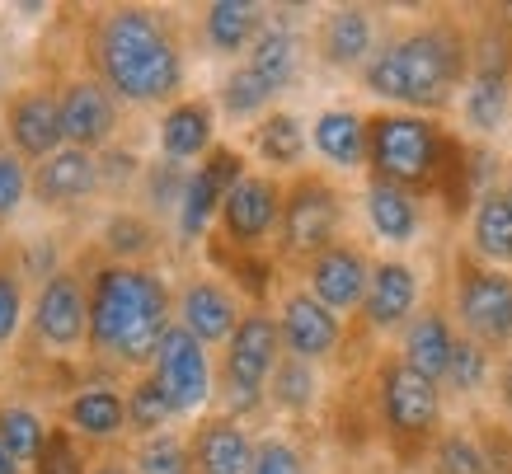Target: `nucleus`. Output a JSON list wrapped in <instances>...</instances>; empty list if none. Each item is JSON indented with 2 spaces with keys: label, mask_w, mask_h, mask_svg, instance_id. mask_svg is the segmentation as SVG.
Returning a JSON list of instances; mask_svg holds the SVG:
<instances>
[{
  "label": "nucleus",
  "mask_w": 512,
  "mask_h": 474,
  "mask_svg": "<svg viewBox=\"0 0 512 474\" xmlns=\"http://www.w3.org/2000/svg\"><path fill=\"white\" fill-rule=\"evenodd\" d=\"M466 254H475L489 268L512 273V198L503 188H489L475 198L466 216Z\"/></svg>",
  "instance_id": "a878e982"
},
{
  "label": "nucleus",
  "mask_w": 512,
  "mask_h": 474,
  "mask_svg": "<svg viewBox=\"0 0 512 474\" xmlns=\"http://www.w3.org/2000/svg\"><path fill=\"white\" fill-rule=\"evenodd\" d=\"M156 221L146 212H113L104 221V249L113 254V263H137L156 249Z\"/></svg>",
  "instance_id": "4c0bfd02"
},
{
  "label": "nucleus",
  "mask_w": 512,
  "mask_h": 474,
  "mask_svg": "<svg viewBox=\"0 0 512 474\" xmlns=\"http://www.w3.org/2000/svg\"><path fill=\"white\" fill-rule=\"evenodd\" d=\"M245 62L268 80L273 94L292 90L296 76H301V33H296L292 24H282L278 10H268V24H264V33L254 38Z\"/></svg>",
  "instance_id": "c85d7f7f"
},
{
  "label": "nucleus",
  "mask_w": 512,
  "mask_h": 474,
  "mask_svg": "<svg viewBox=\"0 0 512 474\" xmlns=\"http://www.w3.org/2000/svg\"><path fill=\"white\" fill-rule=\"evenodd\" d=\"M24 470V465H19L15 456H10V451H5V446H0V474H19Z\"/></svg>",
  "instance_id": "09e8293b"
},
{
  "label": "nucleus",
  "mask_w": 512,
  "mask_h": 474,
  "mask_svg": "<svg viewBox=\"0 0 512 474\" xmlns=\"http://www.w3.org/2000/svg\"><path fill=\"white\" fill-rule=\"evenodd\" d=\"M184 184L188 174L170 160H160V165L146 169V198H151V212L156 216H179V202H184Z\"/></svg>",
  "instance_id": "79ce46f5"
},
{
  "label": "nucleus",
  "mask_w": 512,
  "mask_h": 474,
  "mask_svg": "<svg viewBox=\"0 0 512 474\" xmlns=\"http://www.w3.org/2000/svg\"><path fill=\"white\" fill-rule=\"evenodd\" d=\"M62 418L66 428H76L80 437L109 446L127 428V390H118V385H85V390H76L66 399Z\"/></svg>",
  "instance_id": "cd10ccee"
},
{
  "label": "nucleus",
  "mask_w": 512,
  "mask_h": 474,
  "mask_svg": "<svg viewBox=\"0 0 512 474\" xmlns=\"http://www.w3.org/2000/svg\"><path fill=\"white\" fill-rule=\"evenodd\" d=\"M273 99H278V94L268 90V80L249 62H235L231 71L221 76L217 104L231 123H259V118H268V113H273Z\"/></svg>",
  "instance_id": "2f4dec72"
},
{
  "label": "nucleus",
  "mask_w": 512,
  "mask_h": 474,
  "mask_svg": "<svg viewBox=\"0 0 512 474\" xmlns=\"http://www.w3.org/2000/svg\"><path fill=\"white\" fill-rule=\"evenodd\" d=\"M498 188H503V193H508V198H512V160H508V165H503V179H498Z\"/></svg>",
  "instance_id": "8fccbe9b"
},
{
  "label": "nucleus",
  "mask_w": 512,
  "mask_h": 474,
  "mask_svg": "<svg viewBox=\"0 0 512 474\" xmlns=\"http://www.w3.org/2000/svg\"><path fill=\"white\" fill-rule=\"evenodd\" d=\"M245 174H249V160H245V151H235V146H217L202 165L188 169L184 202H179V216H174L184 245L212 235V226H217V216H221V202L231 198V188L240 184Z\"/></svg>",
  "instance_id": "9d476101"
},
{
  "label": "nucleus",
  "mask_w": 512,
  "mask_h": 474,
  "mask_svg": "<svg viewBox=\"0 0 512 474\" xmlns=\"http://www.w3.org/2000/svg\"><path fill=\"white\" fill-rule=\"evenodd\" d=\"M151 376H156L160 390L170 395L179 418H184V413H202L217 399V362H212V348H202L184 324H170V334H165L156 362H151Z\"/></svg>",
  "instance_id": "1a4fd4ad"
},
{
  "label": "nucleus",
  "mask_w": 512,
  "mask_h": 474,
  "mask_svg": "<svg viewBox=\"0 0 512 474\" xmlns=\"http://www.w3.org/2000/svg\"><path fill=\"white\" fill-rule=\"evenodd\" d=\"M174 324L170 282L141 263H104L90 273V352L113 367L151 371Z\"/></svg>",
  "instance_id": "f03ea898"
},
{
  "label": "nucleus",
  "mask_w": 512,
  "mask_h": 474,
  "mask_svg": "<svg viewBox=\"0 0 512 474\" xmlns=\"http://www.w3.org/2000/svg\"><path fill=\"white\" fill-rule=\"evenodd\" d=\"M249 151L259 155L268 169H301L306 151H311V132L296 118L292 108H273L268 118L249 127Z\"/></svg>",
  "instance_id": "c756f323"
},
{
  "label": "nucleus",
  "mask_w": 512,
  "mask_h": 474,
  "mask_svg": "<svg viewBox=\"0 0 512 474\" xmlns=\"http://www.w3.org/2000/svg\"><path fill=\"white\" fill-rule=\"evenodd\" d=\"M94 66L123 104L170 108L184 94V47L174 38L170 19L146 5L104 10L94 29Z\"/></svg>",
  "instance_id": "7ed1b4c3"
},
{
  "label": "nucleus",
  "mask_w": 512,
  "mask_h": 474,
  "mask_svg": "<svg viewBox=\"0 0 512 474\" xmlns=\"http://www.w3.org/2000/svg\"><path fill=\"white\" fill-rule=\"evenodd\" d=\"M343 221H348V198L343 188L325 174H296L287 179V198H282V226H278V249L273 259L282 268H306L315 254H325L329 245L343 240Z\"/></svg>",
  "instance_id": "0eeeda50"
},
{
  "label": "nucleus",
  "mask_w": 512,
  "mask_h": 474,
  "mask_svg": "<svg viewBox=\"0 0 512 474\" xmlns=\"http://www.w3.org/2000/svg\"><path fill=\"white\" fill-rule=\"evenodd\" d=\"M29 193H33L29 160L0 146V226H5V221H15V212L24 207V198H29Z\"/></svg>",
  "instance_id": "a19ab883"
},
{
  "label": "nucleus",
  "mask_w": 512,
  "mask_h": 474,
  "mask_svg": "<svg viewBox=\"0 0 512 474\" xmlns=\"http://www.w3.org/2000/svg\"><path fill=\"white\" fill-rule=\"evenodd\" d=\"M423 470L428 474H489L484 470V446H480V437H475V428H470V423L442 428V437H437L428 460H423Z\"/></svg>",
  "instance_id": "f704fd0d"
},
{
  "label": "nucleus",
  "mask_w": 512,
  "mask_h": 474,
  "mask_svg": "<svg viewBox=\"0 0 512 474\" xmlns=\"http://www.w3.org/2000/svg\"><path fill=\"white\" fill-rule=\"evenodd\" d=\"M470 428L484 446V470L489 474H512V423L498 413H480L470 418Z\"/></svg>",
  "instance_id": "ea45409f"
},
{
  "label": "nucleus",
  "mask_w": 512,
  "mask_h": 474,
  "mask_svg": "<svg viewBox=\"0 0 512 474\" xmlns=\"http://www.w3.org/2000/svg\"><path fill=\"white\" fill-rule=\"evenodd\" d=\"M188 451H193V474H254L259 437L231 413H202L188 432Z\"/></svg>",
  "instance_id": "a211bd4d"
},
{
  "label": "nucleus",
  "mask_w": 512,
  "mask_h": 474,
  "mask_svg": "<svg viewBox=\"0 0 512 474\" xmlns=\"http://www.w3.org/2000/svg\"><path fill=\"white\" fill-rule=\"evenodd\" d=\"M207 249H212V263L221 268V277L245 291L254 310H264V301L273 296V282H278V259H268L264 249H235L221 235H207Z\"/></svg>",
  "instance_id": "7c9ffc66"
},
{
  "label": "nucleus",
  "mask_w": 512,
  "mask_h": 474,
  "mask_svg": "<svg viewBox=\"0 0 512 474\" xmlns=\"http://www.w3.org/2000/svg\"><path fill=\"white\" fill-rule=\"evenodd\" d=\"M160 160L170 165H202L207 155L217 151V108L207 99H179L165 108L160 118Z\"/></svg>",
  "instance_id": "412c9836"
},
{
  "label": "nucleus",
  "mask_w": 512,
  "mask_h": 474,
  "mask_svg": "<svg viewBox=\"0 0 512 474\" xmlns=\"http://www.w3.org/2000/svg\"><path fill=\"white\" fill-rule=\"evenodd\" d=\"M99 188H104L99 155L76 151V146H66L52 160L33 165V198L43 207H76V202H90Z\"/></svg>",
  "instance_id": "4be33fe9"
},
{
  "label": "nucleus",
  "mask_w": 512,
  "mask_h": 474,
  "mask_svg": "<svg viewBox=\"0 0 512 474\" xmlns=\"http://www.w3.org/2000/svg\"><path fill=\"white\" fill-rule=\"evenodd\" d=\"M470 80V29L456 19H428L404 33H390L376 57L362 66V90L386 108L437 118L461 104Z\"/></svg>",
  "instance_id": "f257e3e1"
},
{
  "label": "nucleus",
  "mask_w": 512,
  "mask_h": 474,
  "mask_svg": "<svg viewBox=\"0 0 512 474\" xmlns=\"http://www.w3.org/2000/svg\"><path fill=\"white\" fill-rule=\"evenodd\" d=\"M33 474H90V465H85V456H80V446H76L71 432L52 428L47 432L43 456H38V465H33Z\"/></svg>",
  "instance_id": "37998d69"
},
{
  "label": "nucleus",
  "mask_w": 512,
  "mask_h": 474,
  "mask_svg": "<svg viewBox=\"0 0 512 474\" xmlns=\"http://www.w3.org/2000/svg\"><path fill=\"white\" fill-rule=\"evenodd\" d=\"M451 320L456 334L489 348L494 357L512 352V273L489 268L475 254H451Z\"/></svg>",
  "instance_id": "6e6552de"
},
{
  "label": "nucleus",
  "mask_w": 512,
  "mask_h": 474,
  "mask_svg": "<svg viewBox=\"0 0 512 474\" xmlns=\"http://www.w3.org/2000/svg\"><path fill=\"white\" fill-rule=\"evenodd\" d=\"M376 15L367 5H334L325 19L315 24V57L329 71H357L376 57Z\"/></svg>",
  "instance_id": "aec40b11"
},
{
  "label": "nucleus",
  "mask_w": 512,
  "mask_h": 474,
  "mask_svg": "<svg viewBox=\"0 0 512 474\" xmlns=\"http://www.w3.org/2000/svg\"><path fill=\"white\" fill-rule=\"evenodd\" d=\"M254 474H306V456H301V446L287 442V437H259Z\"/></svg>",
  "instance_id": "a18cd8bd"
},
{
  "label": "nucleus",
  "mask_w": 512,
  "mask_h": 474,
  "mask_svg": "<svg viewBox=\"0 0 512 474\" xmlns=\"http://www.w3.org/2000/svg\"><path fill=\"white\" fill-rule=\"evenodd\" d=\"M132 474H193V451L179 432H156L132 446Z\"/></svg>",
  "instance_id": "58836bf2"
},
{
  "label": "nucleus",
  "mask_w": 512,
  "mask_h": 474,
  "mask_svg": "<svg viewBox=\"0 0 512 474\" xmlns=\"http://www.w3.org/2000/svg\"><path fill=\"white\" fill-rule=\"evenodd\" d=\"M456 320H451L442 306H423L414 320L404 324L400 334V357L409 362L414 371H423L428 381H447V367H451V352H456Z\"/></svg>",
  "instance_id": "5701e85b"
},
{
  "label": "nucleus",
  "mask_w": 512,
  "mask_h": 474,
  "mask_svg": "<svg viewBox=\"0 0 512 474\" xmlns=\"http://www.w3.org/2000/svg\"><path fill=\"white\" fill-rule=\"evenodd\" d=\"M494 404H498V418L512 423V352L498 357V371H494Z\"/></svg>",
  "instance_id": "49530a36"
},
{
  "label": "nucleus",
  "mask_w": 512,
  "mask_h": 474,
  "mask_svg": "<svg viewBox=\"0 0 512 474\" xmlns=\"http://www.w3.org/2000/svg\"><path fill=\"white\" fill-rule=\"evenodd\" d=\"M179 418L170 404V395L160 390V381L151 376V371H141L137 381L127 385V428L137 432V437H156V432H165Z\"/></svg>",
  "instance_id": "c9c22d12"
},
{
  "label": "nucleus",
  "mask_w": 512,
  "mask_h": 474,
  "mask_svg": "<svg viewBox=\"0 0 512 474\" xmlns=\"http://www.w3.org/2000/svg\"><path fill=\"white\" fill-rule=\"evenodd\" d=\"M90 474H132V465H127V460H123V456H118V460H113V456H109V460H99V465H94V470H90Z\"/></svg>",
  "instance_id": "de8ad7c7"
},
{
  "label": "nucleus",
  "mask_w": 512,
  "mask_h": 474,
  "mask_svg": "<svg viewBox=\"0 0 512 474\" xmlns=\"http://www.w3.org/2000/svg\"><path fill=\"white\" fill-rule=\"evenodd\" d=\"M62 127H66V146L90 151V155L104 151L109 137L118 132V94H113L99 76L66 80V90H62Z\"/></svg>",
  "instance_id": "6ab92c4d"
},
{
  "label": "nucleus",
  "mask_w": 512,
  "mask_h": 474,
  "mask_svg": "<svg viewBox=\"0 0 512 474\" xmlns=\"http://www.w3.org/2000/svg\"><path fill=\"white\" fill-rule=\"evenodd\" d=\"M372 268L367 249L343 235L339 245H329L325 254H315L306 268H301V287L311 291L320 306H329L334 315H357L362 301H367V287H372Z\"/></svg>",
  "instance_id": "ddd939ff"
},
{
  "label": "nucleus",
  "mask_w": 512,
  "mask_h": 474,
  "mask_svg": "<svg viewBox=\"0 0 512 474\" xmlns=\"http://www.w3.org/2000/svg\"><path fill=\"white\" fill-rule=\"evenodd\" d=\"M33 334L57 352L90 343V282H80V273L71 268L43 277L38 301H33Z\"/></svg>",
  "instance_id": "2eb2a0df"
},
{
  "label": "nucleus",
  "mask_w": 512,
  "mask_h": 474,
  "mask_svg": "<svg viewBox=\"0 0 512 474\" xmlns=\"http://www.w3.org/2000/svg\"><path fill=\"white\" fill-rule=\"evenodd\" d=\"M315 404H320V367L301 362V357H282L268 381V409L287 413V418H306Z\"/></svg>",
  "instance_id": "473e14b6"
},
{
  "label": "nucleus",
  "mask_w": 512,
  "mask_h": 474,
  "mask_svg": "<svg viewBox=\"0 0 512 474\" xmlns=\"http://www.w3.org/2000/svg\"><path fill=\"white\" fill-rule=\"evenodd\" d=\"M282 198H287V184L278 174H245L231 188V198L221 202L217 235L235 249H264L268 240H278Z\"/></svg>",
  "instance_id": "9b49d317"
},
{
  "label": "nucleus",
  "mask_w": 512,
  "mask_h": 474,
  "mask_svg": "<svg viewBox=\"0 0 512 474\" xmlns=\"http://www.w3.org/2000/svg\"><path fill=\"white\" fill-rule=\"evenodd\" d=\"M494 371H498V357L480 343H470L466 334L456 338V352H451V367H447V381H442V395L451 399H475L484 390H494Z\"/></svg>",
  "instance_id": "72a5a7b5"
},
{
  "label": "nucleus",
  "mask_w": 512,
  "mask_h": 474,
  "mask_svg": "<svg viewBox=\"0 0 512 474\" xmlns=\"http://www.w3.org/2000/svg\"><path fill=\"white\" fill-rule=\"evenodd\" d=\"M5 137H10V151L33 160V165H43L57 151H66L62 94L43 90V85L15 90L10 104H5Z\"/></svg>",
  "instance_id": "dca6fc26"
},
{
  "label": "nucleus",
  "mask_w": 512,
  "mask_h": 474,
  "mask_svg": "<svg viewBox=\"0 0 512 474\" xmlns=\"http://www.w3.org/2000/svg\"><path fill=\"white\" fill-rule=\"evenodd\" d=\"M47 432L43 418L29 409V404H0V446L19 460V465H38L47 446Z\"/></svg>",
  "instance_id": "e433bc0d"
},
{
  "label": "nucleus",
  "mask_w": 512,
  "mask_h": 474,
  "mask_svg": "<svg viewBox=\"0 0 512 474\" xmlns=\"http://www.w3.org/2000/svg\"><path fill=\"white\" fill-rule=\"evenodd\" d=\"M423 310V277L419 268L400 254L390 259H376L372 268V287H367V301L357 310L362 320V334L367 338H386V334H404V324Z\"/></svg>",
  "instance_id": "4468645a"
},
{
  "label": "nucleus",
  "mask_w": 512,
  "mask_h": 474,
  "mask_svg": "<svg viewBox=\"0 0 512 474\" xmlns=\"http://www.w3.org/2000/svg\"><path fill=\"white\" fill-rule=\"evenodd\" d=\"M423 207L428 202L414 198V193H404V188L395 184H376V179H367V193H362V212H367V226H372V235L381 240V245H414L423 235Z\"/></svg>",
  "instance_id": "393cba45"
},
{
  "label": "nucleus",
  "mask_w": 512,
  "mask_h": 474,
  "mask_svg": "<svg viewBox=\"0 0 512 474\" xmlns=\"http://www.w3.org/2000/svg\"><path fill=\"white\" fill-rule=\"evenodd\" d=\"M278 329H282V352L287 357H301V362H329V357H339L348 348V324L343 315H334L329 306H320L306 287H292L282 291L278 301Z\"/></svg>",
  "instance_id": "f8f14e48"
},
{
  "label": "nucleus",
  "mask_w": 512,
  "mask_h": 474,
  "mask_svg": "<svg viewBox=\"0 0 512 474\" xmlns=\"http://www.w3.org/2000/svg\"><path fill=\"white\" fill-rule=\"evenodd\" d=\"M442 385L428 381L423 371H414L400 352L376 357L372 371V409H376V428L386 437L395 465H423L433 442L442 437Z\"/></svg>",
  "instance_id": "39448f33"
},
{
  "label": "nucleus",
  "mask_w": 512,
  "mask_h": 474,
  "mask_svg": "<svg viewBox=\"0 0 512 474\" xmlns=\"http://www.w3.org/2000/svg\"><path fill=\"white\" fill-rule=\"evenodd\" d=\"M24 324V277L0 263V348H10Z\"/></svg>",
  "instance_id": "c03bdc74"
},
{
  "label": "nucleus",
  "mask_w": 512,
  "mask_h": 474,
  "mask_svg": "<svg viewBox=\"0 0 512 474\" xmlns=\"http://www.w3.org/2000/svg\"><path fill=\"white\" fill-rule=\"evenodd\" d=\"M174 310H179V320L174 324H184L202 348H226L231 334L240 329V320H245V306H240L235 287L226 282V277H217V273L188 277L184 287H179Z\"/></svg>",
  "instance_id": "f3484780"
},
{
  "label": "nucleus",
  "mask_w": 512,
  "mask_h": 474,
  "mask_svg": "<svg viewBox=\"0 0 512 474\" xmlns=\"http://www.w3.org/2000/svg\"><path fill=\"white\" fill-rule=\"evenodd\" d=\"M466 141L447 132L442 118L404 113V108H376L367 113V174L376 184H395L414 198H442L451 165Z\"/></svg>",
  "instance_id": "20e7f679"
},
{
  "label": "nucleus",
  "mask_w": 512,
  "mask_h": 474,
  "mask_svg": "<svg viewBox=\"0 0 512 474\" xmlns=\"http://www.w3.org/2000/svg\"><path fill=\"white\" fill-rule=\"evenodd\" d=\"M376 474H395V470H376Z\"/></svg>",
  "instance_id": "3c124183"
},
{
  "label": "nucleus",
  "mask_w": 512,
  "mask_h": 474,
  "mask_svg": "<svg viewBox=\"0 0 512 474\" xmlns=\"http://www.w3.org/2000/svg\"><path fill=\"white\" fill-rule=\"evenodd\" d=\"M268 10L254 0H212L202 10V43L217 57H249L254 38L264 33Z\"/></svg>",
  "instance_id": "bb28decb"
},
{
  "label": "nucleus",
  "mask_w": 512,
  "mask_h": 474,
  "mask_svg": "<svg viewBox=\"0 0 512 474\" xmlns=\"http://www.w3.org/2000/svg\"><path fill=\"white\" fill-rule=\"evenodd\" d=\"M311 151L329 169H343V174L367 169V113L343 108V104L320 108L311 123Z\"/></svg>",
  "instance_id": "b1692460"
},
{
  "label": "nucleus",
  "mask_w": 512,
  "mask_h": 474,
  "mask_svg": "<svg viewBox=\"0 0 512 474\" xmlns=\"http://www.w3.org/2000/svg\"><path fill=\"white\" fill-rule=\"evenodd\" d=\"M287 357L282 352V329L273 310H245L240 329L231 334V343L221 348L217 362V399L221 413H231L240 423L259 418L268 409V381L278 362Z\"/></svg>",
  "instance_id": "423d86ee"
}]
</instances>
